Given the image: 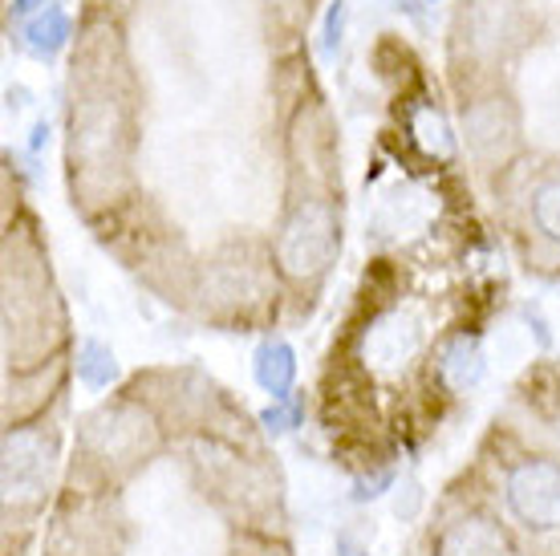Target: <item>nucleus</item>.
I'll return each instance as SVG.
<instances>
[{"mask_svg": "<svg viewBox=\"0 0 560 556\" xmlns=\"http://www.w3.org/2000/svg\"><path fill=\"white\" fill-rule=\"evenodd\" d=\"M337 248V220L334 211L308 199L289 216L280 236V265L289 277H317Z\"/></svg>", "mask_w": 560, "mask_h": 556, "instance_id": "f257e3e1", "label": "nucleus"}, {"mask_svg": "<svg viewBox=\"0 0 560 556\" xmlns=\"http://www.w3.org/2000/svg\"><path fill=\"white\" fill-rule=\"evenodd\" d=\"M536 220H540L548 236L560 240V183L540 187V195H536Z\"/></svg>", "mask_w": 560, "mask_h": 556, "instance_id": "1a4fd4ad", "label": "nucleus"}, {"mask_svg": "<svg viewBox=\"0 0 560 556\" xmlns=\"http://www.w3.org/2000/svg\"><path fill=\"white\" fill-rule=\"evenodd\" d=\"M443 374L451 378V386H467V382H476L479 378V354L467 341H459V346L447 354V362H443Z\"/></svg>", "mask_w": 560, "mask_h": 556, "instance_id": "6e6552de", "label": "nucleus"}, {"mask_svg": "<svg viewBox=\"0 0 560 556\" xmlns=\"http://www.w3.org/2000/svg\"><path fill=\"white\" fill-rule=\"evenodd\" d=\"M508 508L536 532L560 529V467L548 460L520 463L508 475Z\"/></svg>", "mask_w": 560, "mask_h": 556, "instance_id": "f03ea898", "label": "nucleus"}, {"mask_svg": "<svg viewBox=\"0 0 560 556\" xmlns=\"http://www.w3.org/2000/svg\"><path fill=\"white\" fill-rule=\"evenodd\" d=\"M78 374L90 382V386H106L114 378V358L110 349L94 346V341H85L82 346V362H78Z\"/></svg>", "mask_w": 560, "mask_h": 556, "instance_id": "0eeeda50", "label": "nucleus"}, {"mask_svg": "<svg viewBox=\"0 0 560 556\" xmlns=\"http://www.w3.org/2000/svg\"><path fill=\"white\" fill-rule=\"evenodd\" d=\"M443 556H504V541L483 520H463L443 541Z\"/></svg>", "mask_w": 560, "mask_h": 556, "instance_id": "39448f33", "label": "nucleus"}, {"mask_svg": "<svg viewBox=\"0 0 560 556\" xmlns=\"http://www.w3.org/2000/svg\"><path fill=\"white\" fill-rule=\"evenodd\" d=\"M337 556H362V553H358V548H350V544H341V553H337Z\"/></svg>", "mask_w": 560, "mask_h": 556, "instance_id": "9b49d317", "label": "nucleus"}, {"mask_svg": "<svg viewBox=\"0 0 560 556\" xmlns=\"http://www.w3.org/2000/svg\"><path fill=\"white\" fill-rule=\"evenodd\" d=\"M49 460H54V439H42L33 431H13L4 443V491L9 500L33 496L49 475Z\"/></svg>", "mask_w": 560, "mask_h": 556, "instance_id": "7ed1b4c3", "label": "nucleus"}, {"mask_svg": "<svg viewBox=\"0 0 560 556\" xmlns=\"http://www.w3.org/2000/svg\"><path fill=\"white\" fill-rule=\"evenodd\" d=\"M265 422L272 431H289L293 427V410L289 406H277V410H265Z\"/></svg>", "mask_w": 560, "mask_h": 556, "instance_id": "9d476101", "label": "nucleus"}, {"mask_svg": "<svg viewBox=\"0 0 560 556\" xmlns=\"http://www.w3.org/2000/svg\"><path fill=\"white\" fill-rule=\"evenodd\" d=\"M106 427H94L90 431V443L98 447L106 460H135L139 451H147V439H151V427L139 422L127 410H106L102 415Z\"/></svg>", "mask_w": 560, "mask_h": 556, "instance_id": "20e7f679", "label": "nucleus"}, {"mask_svg": "<svg viewBox=\"0 0 560 556\" xmlns=\"http://www.w3.org/2000/svg\"><path fill=\"white\" fill-rule=\"evenodd\" d=\"M293 374H296V366H293V349L289 346L268 341V346L256 354V382H260L272 398H280L284 390L293 386Z\"/></svg>", "mask_w": 560, "mask_h": 556, "instance_id": "423d86ee", "label": "nucleus"}]
</instances>
